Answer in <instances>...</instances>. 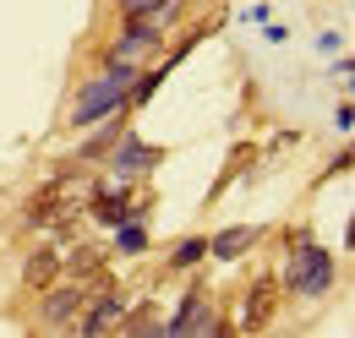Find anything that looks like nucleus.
<instances>
[{
    "mask_svg": "<svg viewBox=\"0 0 355 338\" xmlns=\"http://www.w3.org/2000/svg\"><path fill=\"white\" fill-rule=\"evenodd\" d=\"M159 159H164V153H159V148H148V142H142L137 131H121V142L110 148V164H115V180H126V186H132L137 175H148V169L159 164Z\"/></svg>",
    "mask_w": 355,
    "mask_h": 338,
    "instance_id": "nucleus-8",
    "label": "nucleus"
},
{
    "mask_svg": "<svg viewBox=\"0 0 355 338\" xmlns=\"http://www.w3.org/2000/svg\"><path fill=\"white\" fill-rule=\"evenodd\" d=\"M121 131H126V109H115V115H104V131H93L88 142L77 148V164H88V159H104L115 142H121Z\"/></svg>",
    "mask_w": 355,
    "mask_h": 338,
    "instance_id": "nucleus-11",
    "label": "nucleus"
},
{
    "mask_svg": "<svg viewBox=\"0 0 355 338\" xmlns=\"http://www.w3.org/2000/svg\"><path fill=\"white\" fill-rule=\"evenodd\" d=\"M39 295H44V300H39V322H44V328H55V333H71L77 311L88 305V284L60 273V278H55L49 290H39Z\"/></svg>",
    "mask_w": 355,
    "mask_h": 338,
    "instance_id": "nucleus-4",
    "label": "nucleus"
},
{
    "mask_svg": "<svg viewBox=\"0 0 355 338\" xmlns=\"http://www.w3.org/2000/svg\"><path fill=\"white\" fill-rule=\"evenodd\" d=\"M60 267H66L71 278H93V273H104L110 262H104V251H98V246H77L71 256H60Z\"/></svg>",
    "mask_w": 355,
    "mask_h": 338,
    "instance_id": "nucleus-12",
    "label": "nucleus"
},
{
    "mask_svg": "<svg viewBox=\"0 0 355 338\" xmlns=\"http://www.w3.org/2000/svg\"><path fill=\"white\" fill-rule=\"evenodd\" d=\"M279 290L284 295H328L334 290V256L322 251V246H311V240H301V246H290V256H284V273H279Z\"/></svg>",
    "mask_w": 355,
    "mask_h": 338,
    "instance_id": "nucleus-2",
    "label": "nucleus"
},
{
    "mask_svg": "<svg viewBox=\"0 0 355 338\" xmlns=\"http://www.w3.org/2000/svg\"><path fill=\"white\" fill-rule=\"evenodd\" d=\"M202 256H208V240H202V235H191V240H180L175 251H170V273H191V267H197Z\"/></svg>",
    "mask_w": 355,
    "mask_h": 338,
    "instance_id": "nucleus-13",
    "label": "nucleus"
},
{
    "mask_svg": "<svg viewBox=\"0 0 355 338\" xmlns=\"http://www.w3.org/2000/svg\"><path fill=\"white\" fill-rule=\"evenodd\" d=\"M164 333H175V338H180V333L214 338V333H230V322H224L219 311L208 305V290H202V284H191V290H186V300H180V311L164 322Z\"/></svg>",
    "mask_w": 355,
    "mask_h": 338,
    "instance_id": "nucleus-5",
    "label": "nucleus"
},
{
    "mask_svg": "<svg viewBox=\"0 0 355 338\" xmlns=\"http://www.w3.org/2000/svg\"><path fill=\"white\" fill-rule=\"evenodd\" d=\"M137 71L142 66H126V60H104V71L93 77L83 93H77V104H71V115H66V126L83 131V126H98L104 115H115V109H126V93H132Z\"/></svg>",
    "mask_w": 355,
    "mask_h": 338,
    "instance_id": "nucleus-1",
    "label": "nucleus"
},
{
    "mask_svg": "<svg viewBox=\"0 0 355 338\" xmlns=\"http://www.w3.org/2000/svg\"><path fill=\"white\" fill-rule=\"evenodd\" d=\"M60 273H66V267H60V251H55V246H39V251H28V262H22V290H49Z\"/></svg>",
    "mask_w": 355,
    "mask_h": 338,
    "instance_id": "nucleus-10",
    "label": "nucleus"
},
{
    "mask_svg": "<svg viewBox=\"0 0 355 338\" xmlns=\"http://www.w3.org/2000/svg\"><path fill=\"white\" fill-rule=\"evenodd\" d=\"M334 126H339V131H350V126H355V109H350V98L339 104V115H334Z\"/></svg>",
    "mask_w": 355,
    "mask_h": 338,
    "instance_id": "nucleus-16",
    "label": "nucleus"
},
{
    "mask_svg": "<svg viewBox=\"0 0 355 338\" xmlns=\"http://www.w3.org/2000/svg\"><path fill=\"white\" fill-rule=\"evenodd\" d=\"M121 317H126V295H121V284H110V290H93L88 305L77 311V322H71V333H115L121 328Z\"/></svg>",
    "mask_w": 355,
    "mask_h": 338,
    "instance_id": "nucleus-7",
    "label": "nucleus"
},
{
    "mask_svg": "<svg viewBox=\"0 0 355 338\" xmlns=\"http://www.w3.org/2000/svg\"><path fill=\"white\" fill-rule=\"evenodd\" d=\"M279 273H263L257 284H246V295H241V317H235V328L241 333H263L273 328V311H279Z\"/></svg>",
    "mask_w": 355,
    "mask_h": 338,
    "instance_id": "nucleus-6",
    "label": "nucleus"
},
{
    "mask_svg": "<svg viewBox=\"0 0 355 338\" xmlns=\"http://www.w3.org/2000/svg\"><path fill=\"white\" fill-rule=\"evenodd\" d=\"M170 6L175 0H115L121 17H170Z\"/></svg>",
    "mask_w": 355,
    "mask_h": 338,
    "instance_id": "nucleus-15",
    "label": "nucleus"
},
{
    "mask_svg": "<svg viewBox=\"0 0 355 338\" xmlns=\"http://www.w3.org/2000/svg\"><path fill=\"white\" fill-rule=\"evenodd\" d=\"M263 235H268L263 224H230V229H219V235L208 240V256H214V262H241L246 251L263 246Z\"/></svg>",
    "mask_w": 355,
    "mask_h": 338,
    "instance_id": "nucleus-9",
    "label": "nucleus"
},
{
    "mask_svg": "<svg viewBox=\"0 0 355 338\" xmlns=\"http://www.w3.org/2000/svg\"><path fill=\"white\" fill-rule=\"evenodd\" d=\"M159 44H164V17H126L121 39L104 49V60H126V66H142V60H153V55H159Z\"/></svg>",
    "mask_w": 355,
    "mask_h": 338,
    "instance_id": "nucleus-3",
    "label": "nucleus"
},
{
    "mask_svg": "<svg viewBox=\"0 0 355 338\" xmlns=\"http://www.w3.org/2000/svg\"><path fill=\"white\" fill-rule=\"evenodd\" d=\"M121 235H115V246L126 256H137V251H148V229H142V218H126V224H115Z\"/></svg>",
    "mask_w": 355,
    "mask_h": 338,
    "instance_id": "nucleus-14",
    "label": "nucleus"
}]
</instances>
